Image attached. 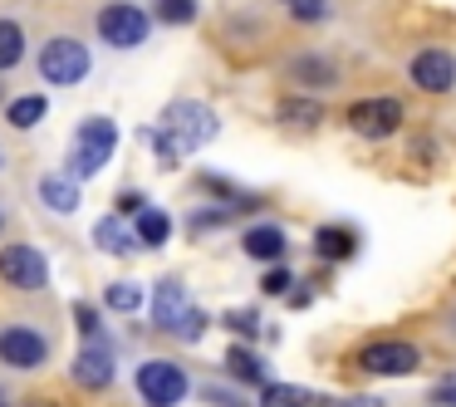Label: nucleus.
<instances>
[{"label": "nucleus", "mask_w": 456, "mask_h": 407, "mask_svg": "<svg viewBox=\"0 0 456 407\" xmlns=\"http://www.w3.org/2000/svg\"><path fill=\"white\" fill-rule=\"evenodd\" d=\"M231 324H236L240 334H256V314H231Z\"/></svg>", "instance_id": "obj_30"}, {"label": "nucleus", "mask_w": 456, "mask_h": 407, "mask_svg": "<svg viewBox=\"0 0 456 407\" xmlns=\"http://www.w3.org/2000/svg\"><path fill=\"white\" fill-rule=\"evenodd\" d=\"M94 246H99V250H113V256H128V250L138 246V236H133V221H123V216L99 221V226H94Z\"/></svg>", "instance_id": "obj_12"}, {"label": "nucleus", "mask_w": 456, "mask_h": 407, "mask_svg": "<svg viewBox=\"0 0 456 407\" xmlns=\"http://www.w3.org/2000/svg\"><path fill=\"white\" fill-rule=\"evenodd\" d=\"M358 363H363L368 373H378V378H397V373H412L417 368V348L403 344V338H378V344L363 348Z\"/></svg>", "instance_id": "obj_8"}, {"label": "nucleus", "mask_w": 456, "mask_h": 407, "mask_svg": "<svg viewBox=\"0 0 456 407\" xmlns=\"http://www.w3.org/2000/svg\"><path fill=\"white\" fill-rule=\"evenodd\" d=\"M45 109H50V103H45L40 94H25V99H15L11 109H5V118H11V128H35V123L45 118Z\"/></svg>", "instance_id": "obj_18"}, {"label": "nucleus", "mask_w": 456, "mask_h": 407, "mask_svg": "<svg viewBox=\"0 0 456 407\" xmlns=\"http://www.w3.org/2000/svg\"><path fill=\"white\" fill-rule=\"evenodd\" d=\"M344 407H383V403H378V397H348Z\"/></svg>", "instance_id": "obj_32"}, {"label": "nucleus", "mask_w": 456, "mask_h": 407, "mask_svg": "<svg viewBox=\"0 0 456 407\" xmlns=\"http://www.w3.org/2000/svg\"><path fill=\"white\" fill-rule=\"evenodd\" d=\"M260 289H265V295H285V289H289V275H285V270H270V275L260 280Z\"/></svg>", "instance_id": "obj_27"}, {"label": "nucleus", "mask_w": 456, "mask_h": 407, "mask_svg": "<svg viewBox=\"0 0 456 407\" xmlns=\"http://www.w3.org/2000/svg\"><path fill=\"white\" fill-rule=\"evenodd\" d=\"M246 256L250 260H280L285 256V236H280L275 226H256L246 236Z\"/></svg>", "instance_id": "obj_14"}, {"label": "nucleus", "mask_w": 456, "mask_h": 407, "mask_svg": "<svg viewBox=\"0 0 456 407\" xmlns=\"http://www.w3.org/2000/svg\"><path fill=\"white\" fill-rule=\"evenodd\" d=\"M142 207H148V201H142L138 191H123V197H118V211H133V216H138Z\"/></svg>", "instance_id": "obj_29"}, {"label": "nucleus", "mask_w": 456, "mask_h": 407, "mask_svg": "<svg viewBox=\"0 0 456 407\" xmlns=\"http://www.w3.org/2000/svg\"><path fill=\"white\" fill-rule=\"evenodd\" d=\"M280 118H285V123H299V128H314V123H319V103L289 99L285 109H280Z\"/></svg>", "instance_id": "obj_24"}, {"label": "nucleus", "mask_w": 456, "mask_h": 407, "mask_svg": "<svg viewBox=\"0 0 456 407\" xmlns=\"http://www.w3.org/2000/svg\"><path fill=\"white\" fill-rule=\"evenodd\" d=\"M40 201H45V207H54V211H74V207H79V187H74L69 177H45L40 182Z\"/></svg>", "instance_id": "obj_16"}, {"label": "nucleus", "mask_w": 456, "mask_h": 407, "mask_svg": "<svg viewBox=\"0 0 456 407\" xmlns=\"http://www.w3.org/2000/svg\"><path fill=\"white\" fill-rule=\"evenodd\" d=\"M295 79L305 84H334V69L324 60H295Z\"/></svg>", "instance_id": "obj_26"}, {"label": "nucleus", "mask_w": 456, "mask_h": 407, "mask_svg": "<svg viewBox=\"0 0 456 407\" xmlns=\"http://www.w3.org/2000/svg\"><path fill=\"white\" fill-rule=\"evenodd\" d=\"M138 393L148 407H177L187 397V373L167 358H152V363L138 368Z\"/></svg>", "instance_id": "obj_2"}, {"label": "nucleus", "mask_w": 456, "mask_h": 407, "mask_svg": "<svg viewBox=\"0 0 456 407\" xmlns=\"http://www.w3.org/2000/svg\"><path fill=\"white\" fill-rule=\"evenodd\" d=\"M40 74L50 84H79L89 74V50L79 40H50L40 50Z\"/></svg>", "instance_id": "obj_5"}, {"label": "nucleus", "mask_w": 456, "mask_h": 407, "mask_svg": "<svg viewBox=\"0 0 456 407\" xmlns=\"http://www.w3.org/2000/svg\"><path fill=\"white\" fill-rule=\"evenodd\" d=\"M25 54V30L15 20H0V69H15Z\"/></svg>", "instance_id": "obj_19"}, {"label": "nucleus", "mask_w": 456, "mask_h": 407, "mask_svg": "<svg viewBox=\"0 0 456 407\" xmlns=\"http://www.w3.org/2000/svg\"><path fill=\"white\" fill-rule=\"evenodd\" d=\"M109 305L118 309V314H133V309H142V289L128 285V280H113V285H109Z\"/></svg>", "instance_id": "obj_22"}, {"label": "nucleus", "mask_w": 456, "mask_h": 407, "mask_svg": "<svg viewBox=\"0 0 456 407\" xmlns=\"http://www.w3.org/2000/svg\"><path fill=\"white\" fill-rule=\"evenodd\" d=\"M314 250H319L324 260H348V256H354V236H348L344 226H324V231L314 236Z\"/></svg>", "instance_id": "obj_17"}, {"label": "nucleus", "mask_w": 456, "mask_h": 407, "mask_svg": "<svg viewBox=\"0 0 456 407\" xmlns=\"http://www.w3.org/2000/svg\"><path fill=\"white\" fill-rule=\"evenodd\" d=\"M309 397L299 393V387H289V383H270L265 387V397H260V407H305Z\"/></svg>", "instance_id": "obj_23"}, {"label": "nucleus", "mask_w": 456, "mask_h": 407, "mask_svg": "<svg viewBox=\"0 0 456 407\" xmlns=\"http://www.w3.org/2000/svg\"><path fill=\"white\" fill-rule=\"evenodd\" d=\"M113 142H118V128L109 118H89L79 128V148H74V172L79 177H94V172L109 167L113 158Z\"/></svg>", "instance_id": "obj_4"}, {"label": "nucleus", "mask_w": 456, "mask_h": 407, "mask_svg": "<svg viewBox=\"0 0 456 407\" xmlns=\"http://www.w3.org/2000/svg\"><path fill=\"white\" fill-rule=\"evenodd\" d=\"M74 319H79V329H84V334H99V314H94V309L89 305H79V309H74Z\"/></svg>", "instance_id": "obj_28"}, {"label": "nucleus", "mask_w": 456, "mask_h": 407, "mask_svg": "<svg viewBox=\"0 0 456 407\" xmlns=\"http://www.w3.org/2000/svg\"><path fill=\"white\" fill-rule=\"evenodd\" d=\"M397 123H403L397 99H358L348 109V128L363 133V138H387V133H397Z\"/></svg>", "instance_id": "obj_6"}, {"label": "nucleus", "mask_w": 456, "mask_h": 407, "mask_svg": "<svg viewBox=\"0 0 456 407\" xmlns=\"http://www.w3.org/2000/svg\"><path fill=\"white\" fill-rule=\"evenodd\" d=\"M0 280H11L15 289H40L50 280V265L35 246H5L0 250Z\"/></svg>", "instance_id": "obj_7"}, {"label": "nucleus", "mask_w": 456, "mask_h": 407, "mask_svg": "<svg viewBox=\"0 0 456 407\" xmlns=\"http://www.w3.org/2000/svg\"><path fill=\"white\" fill-rule=\"evenodd\" d=\"M158 20L162 25H191L197 20V0H158Z\"/></svg>", "instance_id": "obj_21"}, {"label": "nucleus", "mask_w": 456, "mask_h": 407, "mask_svg": "<svg viewBox=\"0 0 456 407\" xmlns=\"http://www.w3.org/2000/svg\"><path fill=\"white\" fill-rule=\"evenodd\" d=\"M280 5H285L295 20H305V25H314V20H324V15H329L324 0H280Z\"/></svg>", "instance_id": "obj_25"}, {"label": "nucleus", "mask_w": 456, "mask_h": 407, "mask_svg": "<svg viewBox=\"0 0 456 407\" xmlns=\"http://www.w3.org/2000/svg\"><path fill=\"white\" fill-rule=\"evenodd\" d=\"M452 79H456V60L446 50H422L412 60V84H417V89L446 94V89H452Z\"/></svg>", "instance_id": "obj_10"}, {"label": "nucleus", "mask_w": 456, "mask_h": 407, "mask_svg": "<svg viewBox=\"0 0 456 407\" xmlns=\"http://www.w3.org/2000/svg\"><path fill=\"white\" fill-rule=\"evenodd\" d=\"M133 236H138L142 246H162V240L172 236V221L162 216V211L142 207V211H138V221H133Z\"/></svg>", "instance_id": "obj_15"}, {"label": "nucleus", "mask_w": 456, "mask_h": 407, "mask_svg": "<svg viewBox=\"0 0 456 407\" xmlns=\"http://www.w3.org/2000/svg\"><path fill=\"white\" fill-rule=\"evenodd\" d=\"M35 407H50V403H35Z\"/></svg>", "instance_id": "obj_33"}, {"label": "nucleus", "mask_w": 456, "mask_h": 407, "mask_svg": "<svg viewBox=\"0 0 456 407\" xmlns=\"http://www.w3.org/2000/svg\"><path fill=\"white\" fill-rule=\"evenodd\" d=\"M152 30V20L138 11V5H128V0H118V5H103L99 11V35L113 45V50H133V45H142Z\"/></svg>", "instance_id": "obj_3"}, {"label": "nucleus", "mask_w": 456, "mask_h": 407, "mask_svg": "<svg viewBox=\"0 0 456 407\" xmlns=\"http://www.w3.org/2000/svg\"><path fill=\"white\" fill-rule=\"evenodd\" d=\"M182 314H187V299H182V285H172V280H162L158 285V305H152V319H158V329H177Z\"/></svg>", "instance_id": "obj_13"}, {"label": "nucleus", "mask_w": 456, "mask_h": 407, "mask_svg": "<svg viewBox=\"0 0 456 407\" xmlns=\"http://www.w3.org/2000/svg\"><path fill=\"white\" fill-rule=\"evenodd\" d=\"M45 354H50V344H45L40 329H25V324H11L5 334H0V358L11 368H40Z\"/></svg>", "instance_id": "obj_9"}, {"label": "nucleus", "mask_w": 456, "mask_h": 407, "mask_svg": "<svg viewBox=\"0 0 456 407\" xmlns=\"http://www.w3.org/2000/svg\"><path fill=\"white\" fill-rule=\"evenodd\" d=\"M74 383L79 387H109L113 383V354H109V344H84L79 348V358H74Z\"/></svg>", "instance_id": "obj_11"}, {"label": "nucleus", "mask_w": 456, "mask_h": 407, "mask_svg": "<svg viewBox=\"0 0 456 407\" xmlns=\"http://www.w3.org/2000/svg\"><path fill=\"white\" fill-rule=\"evenodd\" d=\"M0 226H5V221H0Z\"/></svg>", "instance_id": "obj_34"}, {"label": "nucleus", "mask_w": 456, "mask_h": 407, "mask_svg": "<svg viewBox=\"0 0 456 407\" xmlns=\"http://www.w3.org/2000/svg\"><path fill=\"white\" fill-rule=\"evenodd\" d=\"M226 368L240 378V383H265V368H260V358L250 354V348H231V354H226Z\"/></svg>", "instance_id": "obj_20"}, {"label": "nucleus", "mask_w": 456, "mask_h": 407, "mask_svg": "<svg viewBox=\"0 0 456 407\" xmlns=\"http://www.w3.org/2000/svg\"><path fill=\"white\" fill-rule=\"evenodd\" d=\"M216 138V113L211 109H201V103H172L167 113H162V133H158V142H162V158H182V152H191V148H201V142H211Z\"/></svg>", "instance_id": "obj_1"}, {"label": "nucleus", "mask_w": 456, "mask_h": 407, "mask_svg": "<svg viewBox=\"0 0 456 407\" xmlns=\"http://www.w3.org/2000/svg\"><path fill=\"white\" fill-rule=\"evenodd\" d=\"M436 403H456V383H446V387H436Z\"/></svg>", "instance_id": "obj_31"}]
</instances>
